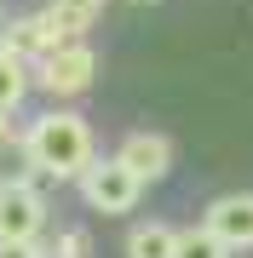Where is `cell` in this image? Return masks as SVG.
I'll list each match as a JSON object with an SVG mask.
<instances>
[{
	"mask_svg": "<svg viewBox=\"0 0 253 258\" xmlns=\"http://www.w3.org/2000/svg\"><path fill=\"white\" fill-rule=\"evenodd\" d=\"M173 258H230V247H225V241H219V235L201 224V230H184V235H178Z\"/></svg>",
	"mask_w": 253,
	"mask_h": 258,
	"instance_id": "8fae6325",
	"label": "cell"
},
{
	"mask_svg": "<svg viewBox=\"0 0 253 258\" xmlns=\"http://www.w3.org/2000/svg\"><path fill=\"white\" fill-rule=\"evenodd\" d=\"M23 149L29 161L40 166V172L52 178H81L86 166H92V126H86L81 115H40L35 126L23 132Z\"/></svg>",
	"mask_w": 253,
	"mask_h": 258,
	"instance_id": "6da1fadb",
	"label": "cell"
},
{
	"mask_svg": "<svg viewBox=\"0 0 253 258\" xmlns=\"http://www.w3.org/2000/svg\"><path fill=\"white\" fill-rule=\"evenodd\" d=\"M23 92H29V57L23 52H12L6 40H0V109H18L23 103Z\"/></svg>",
	"mask_w": 253,
	"mask_h": 258,
	"instance_id": "ba28073f",
	"label": "cell"
},
{
	"mask_svg": "<svg viewBox=\"0 0 253 258\" xmlns=\"http://www.w3.org/2000/svg\"><path fill=\"white\" fill-rule=\"evenodd\" d=\"M138 6H150V0H138Z\"/></svg>",
	"mask_w": 253,
	"mask_h": 258,
	"instance_id": "5bb4252c",
	"label": "cell"
},
{
	"mask_svg": "<svg viewBox=\"0 0 253 258\" xmlns=\"http://www.w3.org/2000/svg\"><path fill=\"white\" fill-rule=\"evenodd\" d=\"M0 258H40L35 241H0Z\"/></svg>",
	"mask_w": 253,
	"mask_h": 258,
	"instance_id": "7c38bea8",
	"label": "cell"
},
{
	"mask_svg": "<svg viewBox=\"0 0 253 258\" xmlns=\"http://www.w3.org/2000/svg\"><path fill=\"white\" fill-rule=\"evenodd\" d=\"M115 161H121L138 184H156V178H167V166H173V144L161 138V132H127V144H121Z\"/></svg>",
	"mask_w": 253,
	"mask_h": 258,
	"instance_id": "5b68a950",
	"label": "cell"
},
{
	"mask_svg": "<svg viewBox=\"0 0 253 258\" xmlns=\"http://www.w3.org/2000/svg\"><path fill=\"white\" fill-rule=\"evenodd\" d=\"M92 81H98V52L81 46V40H64V46H52L40 57V86L52 98H81Z\"/></svg>",
	"mask_w": 253,
	"mask_h": 258,
	"instance_id": "7a4b0ae2",
	"label": "cell"
},
{
	"mask_svg": "<svg viewBox=\"0 0 253 258\" xmlns=\"http://www.w3.org/2000/svg\"><path fill=\"white\" fill-rule=\"evenodd\" d=\"M64 29H58L52 23V12H35V18H18V23H12L6 29V46L12 52H23V57H46L52 46H64Z\"/></svg>",
	"mask_w": 253,
	"mask_h": 258,
	"instance_id": "52a82bcc",
	"label": "cell"
},
{
	"mask_svg": "<svg viewBox=\"0 0 253 258\" xmlns=\"http://www.w3.org/2000/svg\"><path fill=\"white\" fill-rule=\"evenodd\" d=\"M81 195H86L92 212H132L138 195H144V184L127 172L121 161H92V166L81 172Z\"/></svg>",
	"mask_w": 253,
	"mask_h": 258,
	"instance_id": "3957f363",
	"label": "cell"
},
{
	"mask_svg": "<svg viewBox=\"0 0 253 258\" xmlns=\"http://www.w3.org/2000/svg\"><path fill=\"white\" fill-rule=\"evenodd\" d=\"M207 230L225 247H253V195H219L207 207Z\"/></svg>",
	"mask_w": 253,
	"mask_h": 258,
	"instance_id": "8992f818",
	"label": "cell"
},
{
	"mask_svg": "<svg viewBox=\"0 0 253 258\" xmlns=\"http://www.w3.org/2000/svg\"><path fill=\"white\" fill-rule=\"evenodd\" d=\"M46 12H52V23L64 29L69 40H81L86 29H92V18H98V0H52Z\"/></svg>",
	"mask_w": 253,
	"mask_h": 258,
	"instance_id": "30bf717a",
	"label": "cell"
},
{
	"mask_svg": "<svg viewBox=\"0 0 253 258\" xmlns=\"http://www.w3.org/2000/svg\"><path fill=\"white\" fill-rule=\"evenodd\" d=\"M40 224H46V201H40V189L6 178V184H0V241H35Z\"/></svg>",
	"mask_w": 253,
	"mask_h": 258,
	"instance_id": "277c9868",
	"label": "cell"
},
{
	"mask_svg": "<svg viewBox=\"0 0 253 258\" xmlns=\"http://www.w3.org/2000/svg\"><path fill=\"white\" fill-rule=\"evenodd\" d=\"M12 144V126H6V109H0V149Z\"/></svg>",
	"mask_w": 253,
	"mask_h": 258,
	"instance_id": "4fadbf2b",
	"label": "cell"
},
{
	"mask_svg": "<svg viewBox=\"0 0 253 258\" xmlns=\"http://www.w3.org/2000/svg\"><path fill=\"white\" fill-rule=\"evenodd\" d=\"M173 247H178V230H167V224H138L127 235V258H173Z\"/></svg>",
	"mask_w": 253,
	"mask_h": 258,
	"instance_id": "9c48e42d",
	"label": "cell"
}]
</instances>
